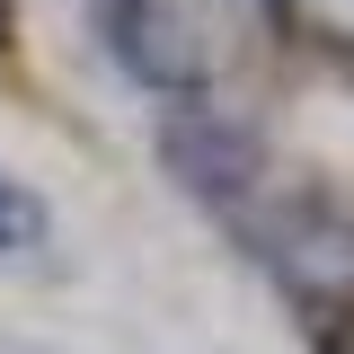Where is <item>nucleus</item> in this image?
Masks as SVG:
<instances>
[{
    "mask_svg": "<svg viewBox=\"0 0 354 354\" xmlns=\"http://www.w3.org/2000/svg\"><path fill=\"white\" fill-rule=\"evenodd\" d=\"M18 44V0H0V53Z\"/></svg>",
    "mask_w": 354,
    "mask_h": 354,
    "instance_id": "39448f33",
    "label": "nucleus"
},
{
    "mask_svg": "<svg viewBox=\"0 0 354 354\" xmlns=\"http://www.w3.org/2000/svg\"><path fill=\"white\" fill-rule=\"evenodd\" d=\"M257 239H266L274 283H292L301 301H354V213L301 195V204H283L266 221Z\"/></svg>",
    "mask_w": 354,
    "mask_h": 354,
    "instance_id": "7ed1b4c3",
    "label": "nucleus"
},
{
    "mask_svg": "<svg viewBox=\"0 0 354 354\" xmlns=\"http://www.w3.org/2000/svg\"><path fill=\"white\" fill-rule=\"evenodd\" d=\"M160 169H169L195 204L248 213V195L266 186V142L239 124V115H221V106H177L169 124H160Z\"/></svg>",
    "mask_w": 354,
    "mask_h": 354,
    "instance_id": "f03ea898",
    "label": "nucleus"
},
{
    "mask_svg": "<svg viewBox=\"0 0 354 354\" xmlns=\"http://www.w3.org/2000/svg\"><path fill=\"white\" fill-rule=\"evenodd\" d=\"M44 230H53V213H44V195L27 186V177L0 169V257H36Z\"/></svg>",
    "mask_w": 354,
    "mask_h": 354,
    "instance_id": "20e7f679",
    "label": "nucleus"
},
{
    "mask_svg": "<svg viewBox=\"0 0 354 354\" xmlns=\"http://www.w3.org/2000/svg\"><path fill=\"white\" fill-rule=\"evenodd\" d=\"M97 36L115 53V71L151 97H213L230 71V9L213 0H97Z\"/></svg>",
    "mask_w": 354,
    "mask_h": 354,
    "instance_id": "f257e3e1",
    "label": "nucleus"
}]
</instances>
